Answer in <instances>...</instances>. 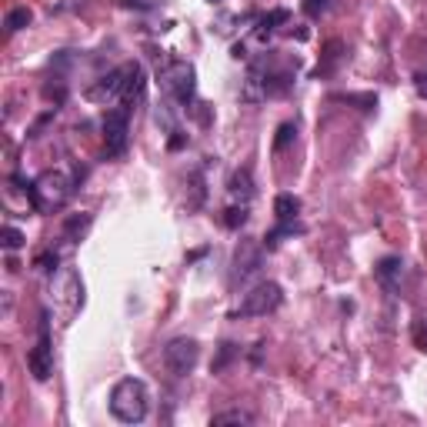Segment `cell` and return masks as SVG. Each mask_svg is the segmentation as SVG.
<instances>
[{
  "label": "cell",
  "mask_w": 427,
  "mask_h": 427,
  "mask_svg": "<svg viewBox=\"0 0 427 427\" xmlns=\"http://www.w3.org/2000/svg\"><path fill=\"white\" fill-rule=\"evenodd\" d=\"M294 80H297V61L280 63L274 50H267V54H260L257 61L250 63L241 97H244L247 104L274 100V97H287V93L294 91Z\"/></svg>",
  "instance_id": "1"
},
{
  "label": "cell",
  "mask_w": 427,
  "mask_h": 427,
  "mask_svg": "<svg viewBox=\"0 0 427 427\" xmlns=\"http://www.w3.org/2000/svg\"><path fill=\"white\" fill-rule=\"evenodd\" d=\"M144 93H147V77H144V67L137 61H127L121 67H114L107 77H100L93 84L87 97L97 100V104H121V107H134L144 104Z\"/></svg>",
  "instance_id": "2"
},
{
  "label": "cell",
  "mask_w": 427,
  "mask_h": 427,
  "mask_svg": "<svg viewBox=\"0 0 427 427\" xmlns=\"http://www.w3.org/2000/svg\"><path fill=\"white\" fill-rule=\"evenodd\" d=\"M24 194H27L33 211H61L67 197L74 194V181L63 170H44L37 181H24Z\"/></svg>",
  "instance_id": "3"
},
{
  "label": "cell",
  "mask_w": 427,
  "mask_h": 427,
  "mask_svg": "<svg viewBox=\"0 0 427 427\" xmlns=\"http://www.w3.org/2000/svg\"><path fill=\"white\" fill-rule=\"evenodd\" d=\"M151 411V394H147V384L137 377H123L114 384L110 391V414L121 421V424H140Z\"/></svg>",
  "instance_id": "4"
},
{
  "label": "cell",
  "mask_w": 427,
  "mask_h": 427,
  "mask_svg": "<svg viewBox=\"0 0 427 427\" xmlns=\"http://www.w3.org/2000/svg\"><path fill=\"white\" fill-rule=\"evenodd\" d=\"M157 80L174 104L190 107L194 104V93H197V70L194 63L187 61H167L160 70H157Z\"/></svg>",
  "instance_id": "5"
},
{
  "label": "cell",
  "mask_w": 427,
  "mask_h": 427,
  "mask_svg": "<svg viewBox=\"0 0 427 427\" xmlns=\"http://www.w3.org/2000/svg\"><path fill=\"white\" fill-rule=\"evenodd\" d=\"M280 304H284V290H280V284L264 280V284H257V287L247 290L244 301H241V307L234 310V317H267V314L277 310Z\"/></svg>",
  "instance_id": "6"
},
{
  "label": "cell",
  "mask_w": 427,
  "mask_h": 427,
  "mask_svg": "<svg viewBox=\"0 0 427 427\" xmlns=\"http://www.w3.org/2000/svg\"><path fill=\"white\" fill-rule=\"evenodd\" d=\"M104 151L107 157H123L130 144V107H110L104 114Z\"/></svg>",
  "instance_id": "7"
},
{
  "label": "cell",
  "mask_w": 427,
  "mask_h": 427,
  "mask_svg": "<svg viewBox=\"0 0 427 427\" xmlns=\"http://www.w3.org/2000/svg\"><path fill=\"white\" fill-rule=\"evenodd\" d=\"M200 361V344L194 337H174L167 347H164V367H167L174 377H187Z\"/></svg>",
  "instance_id": "8"
},
{
  "label": "cell",
  "mask_w": 427,
  "mask_h": 427,
  "mask_svg": "<svg viewBox=\"0 0 427 427\" xmlns=\"http://www.w3.org/2000/svg\"><path fill=\"white\" fill-rule=\"evenodd\" d=\"M27 367H31V374L37 381H47L54 374V347H50V320H47V314H40V337L27 354Z\"/></svg>",
  "instance_id": "9"
},
{
  "label": "cell",
  "mask_w": 427,
  "mask_h": 427,
  "mask_svg": "<svg viewBox=\"0 0 427 427\" xmlns=\"http://www.w3.org/2000/svg\"><path fill=\"white\" fill-rule=\"evenodd\" d=\"M54 301L63 304L67 314H74L77 307L84 304V284H80V277H77L74 267H63L61 274L54 277Z\"/></svg>",
  "instance_id": "10"
},
{
  "label": "cell",
  "mask_w": 427,
  "mask_h": 427,
  "mask_svg": "<svg viewBox=\"0 0 427 427\" xmlns=\"http://www.w3.org/2000/svg\"><path fill=\"white\" fill-rule=\"evenodd\" d=\"M264 250L267 247L257 241H241L234 250V280H247L250 274H257L260 264H264Z\"/></svg>",
  "instance_id": "11"
},
{
  "label": "cell",
  "mask_w": 427,
  "mask_h": 427,
  "mask_svg": "<svg viewBox=\"0 0 427 427\" xmlns=\"http://www.w3.org/2000/svg\"><path fill=\"white\" fill-rule=\"evenodd\" d=\"M374 277H377V284H381L387 294H397L400 290V277H404V260L400 257H381L377 260V267H374Z\"/></svg>",
  "instance_id": "12"
},
{
  "label": "cell",
  "mask_w": 427,
  "mask_h": 427,
  "mask_svg": "<svg viewBox=\"0 0 427 427\" xmlns=\"http://www.w3.org/2000/svg\"><path fill=\"white\" fill-rule=\"evenodd\" d=\"M347 61V47H344V40H327L324 44V54H320V63L317 70H314V77H331L340 70V63Z\"/></svg>",
  "instance_id": "13"
},
{
  "label": "cell",
  "mask_w": 427,
  "mask_h": 427,
  "mask_svg": "<svg viewBox=\"0 0 427 427\" xmlns=\"http://www.w3.org/2000/svg\"><path fill=\"white\" fill-rule=\"evenodd\" d=\"M227 190H230V197H237L241 204H247V200L254 197V177H250V167L234 170L230 181H227Z\"/></svg>",
  "instance_id": "14"
},
{
  "label": "cell",
  "mask_w": 427,
  "mask_h": 427,
  "mask_svg": "<svg viewBox=\"0 0 427 427\" xmlns=\"http://www.w3.org/2000/svg\"><path fill=\"white\" fill-rule=\"evenodd\" d=\"M297 214H301V197H294V194H277L274 200V217L280 224H290V220H297Z\"/></svg>",
  "instance_id": "15"
},
{
  "label": "cell",
  "mask_w": 427,
  "mask_h": 427,
  "mask_svg": "<svg viewBox=\"0 0 427 427\" xmlns=\"http://www.w3.org/2000/svg\"><path fill=\"white\" fill-rule=\"evenodd\" d=\"M294 234H304V227H301L297 220H290V224H280V220H277V227H274V230H267V237H264L260 244L267 247V250H274V247L280 244L284 237H294Z\"/></svg>",
  "instance_id": "16"
},
{
  "label": "cell",
  "mask_w": 427,
  "mask_h": 427,
  "mask_svg": "<svg viewBox=\"0 0 427 427\" xmlns=\"http://www.w3.org/2000/svg\"><path fill=\"white\" fill-rule=\"evenodd\" d=\"M290 20V14L287 10H271V14H264L257 20V27H254V33H257L260 40H264V37H271V33L277 31V24H287Z\"/></svg>",
  "instance_id": "17"
},
{
  "label": "cell",
  "mask_w": 427,
  "mask_h": 427,
  "mask_svg": "<svg viewBox=\"0 0 427 427\" xmlns=\"http://www.w3.org/2000/svg\"><path fill=\"white\" fill-rule=\"evenodd\" d=\"M87 227H91V214H74V217L63 220V234H67L70 241H80V234Z\"/></svg>",
  "instance_id": "18"
},
{
  "label": "cell",
  "mask_w": 427,
  "mask_h": 427,
  "mask_svg": "<svg viewBox=\"0 0 427 427\" xmlns=\"http://www.w3.org/2000/svg\"><path fill=\"white\" fill-rule=\"evenodd\" d=\"M337 0H301V10H304L310 20H320V17H327L334 10Z\"/></svg>",
  "instance_id": "19"
},
{
  "label": "cell",
  "mask_w": 427,
  "mask_h": 427,
  "mask_svg": "<svg viewBox=\"0 0 427 427\" xmlns=\"http://www.w3.org/2000/svg\"><path fill=\"white\" fill-rule=\"evenodd\" d=\"M247 217H250V214H247V204H241V207L234 204V207H227V211H224V217H220V220H224V227H227V230H241L247 224Z\"/></svg>",
  "instance_id": "20"
},
{
  "label": "cell",
  "mask_w": 427,
  "mask_h": 427,
  "mask_svg": "<svg viewBox=\"0 0 427 427\" xmlns=\"http://www.w3.org/2000/svg\"><path fill=\"white\" fill-rule=\"evenodd\" d=\"M31 20H33V14L27 7H14L10 14L3 17V27H7V33H14V31H20V27H27Z\"/></svg>",
  "instance_id": "21"
},
{
  "label": "cell",
  "mask_w": 427,
  "mask_h": 427,
  "mask_svg": "<svg viewBox=\"0 0 427 427\" xmlns=\"http://www.w3.org/2000/svg\"><path fill=\"white\" fill-rule=\"evenodd\" d=\"M211 424H254V414L250 411H220L211 417Z\"/></svg>",
  "instance_id": "22"
},
{
  "label": "cell",
  "mask_w": 427,
  "mask_h": 427,
  "mask_svg": "<svg viewBox=\"0 0 427 427\" xmlns=\"http://www.w3.org/2000/svg\"><path fill=\"white\" fill-rule=\"evenodd\" d=\"M331 100H344V104H361L364 114H370L374 107H377V97L374 93H334Z\"/></svg>",
  "instance_id": "23"
},
{
  "label": "cell",
  "mask_w": 427,
  "mask_h": 427,
  "mask_svg": "<svg viewBox=\"0 0 427 427\" xmlns=\"http://www.w3.org/2000/svg\"><path fill=\"white\" fill-rule=\"evenodd\" d=\"M234 357H237V347H234L230 340H224V344H220V354H217V361L211 364V374H224Z\"/></svg>",
  "instance_id": "24"
},
{
  "label": "cell",
  "mask_w": 427,
  "mask_h": 427,
  "mask_svg": "<svg viewBox=\"0 0 427 427\" xmlns=\"http://www.w3.org/2000/svg\"><path fill=\"white\" fill-rule=\"evenodd\" d=\"M294 137H297V123H280L277 127V137H274V151H284V147H290L294 144Z\"/></svg>",
  "instance_id": "25"
},
{
  "label": "cell",
  "mask_w": 427,
  "mask_h": 427,
  "mask_svg": "<svg viewBox=\"0 0 427 427\" xmlns=\"http://www.w3.org/2000/svg\"><path fill=\"white\" fill-rule=\"evenodd\" d=\"M24 241H27V237H24V234H20L17 227H10V224L0 230V244L7 247V250H17V247H24Z\"/></svg>",
  "instance_id": "26"
},
{
  "label": "cell",
  "mask_w": 427,
  "mask_h": 427,
  "mask_svg": "<svg viewBox=\"0 0 427 427\" xmlns=\"http://www.w3.org/2000/svg\"><path fill=\"white\" fill-rule=\"evenodd\" d=\"M57 264H61V257H57L54 250H47V254H40V257L33 260V267H37L40 274H57Z\"/></svg>",
  "instance_id": "27"
},
{
  "label": "cell",
  "mask_w": 427,
  "mask_h": 427,
  "mask_svg": "<svg viewBox=\"0 0 427 427\" xmlns=\"http://www.w3.org/2000/svg\"><path fill=\"white\" fill-rule=\"evenodd\" d=\"M44 97L47 100H54V107H61L63 100H67V84H63V80H57V87H54V84H47Z\"/></svg>",
  "instance_id": "28"
},
{
  "label": "cell",
  "mask_w": 427,
  "mask_h": 427,
  "mask_svg": "<svg viewBox=\"0 0 427 427\" xmlns=\"http://www.w3.org/2000/svg\"><path fill=\"white\" fill-rule=\"evenodd\" d=\"M414 344L421 347V351H427V320H414Z\"/></svg>",
  "instance_id": "29"
},
{
  "label": "cell",
  "mask_w": 427,
  "mask_h": 427,
  "mask_svg": "<svg viewBox=\"0 0 427 427\" xmlns=\"http://www.w3.org/2000/svg\"><path fill=\"white\" fill-rule=\"evenodd\" d=\"M414 84H417V93L427 97V70H417V74H414Z\"/></svg>",
  "instance_id": "30"
},
{
  "label": "cell",
  "mask_w": 427,
  "mask_h": 427,
  "mask_svg": "<svg viewBox=\"0 0 427 427\" xmlns=\"http://www.w3.org/2000/svg\"><path fill=\"white\" fill-rule=\"evenodd\" d=\"M174 137H170V151H181L183 144H187V134H181V130H170Z\"/></svg>",
  "instance_id": "31"
},
{
  "label": "cell",
  "mask_w": 427,
  "mask_h": 427,
  "mask_svg": "<svg viewBox=\"0 0 427 427\" xmlns=\"http://www.w3.org/2000/svg\"><path fill=\"white\" fill-rule=\"evenodd\" d=\"M211 3H217V0H211Z\"/></svg>",
  "instance_id": "32"
}]
</instances>
